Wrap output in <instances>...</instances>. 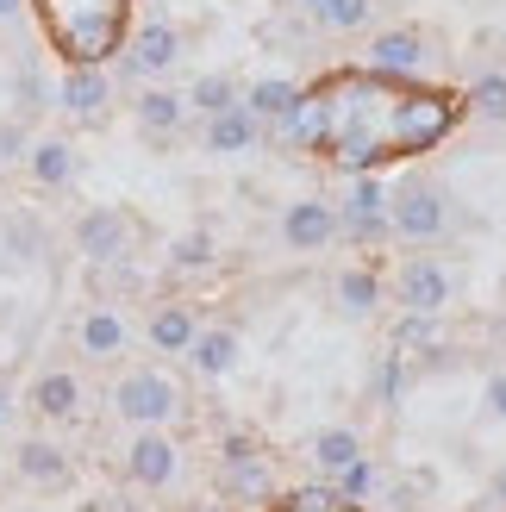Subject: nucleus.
I'll return each mask as SVG.
<instances>
[{
    "mask_svg": "<svg viewBox=\"0 0 506 512\" xmlns=\"http://www.w3.org/2000/svg\"><path fill=\"white\" fill-rule=\"evenodd\" d=\"M32 413L38 419H75L82 413V381H75L69 369H44L32 381Z\"/></svg>",
    "mask_w": 506,
    "mask_h": 512,
    "instance_id": "obj_17",
    "label": "nucleus"
},
{
    "mask_svg": "<svg viewBox=\"0 0 506 512\" xmlns=\"http://www.w3.org/2000/svg\"><path fill=\"white\" fill-rule=\"evenodd\" d=\"M107 100H113V75H107V63H69V69H63L57 107H63L69 119H100V113H107Z\"/></svg>",
    "mask_w": 506,
    "mask_h": 512,
    "instance_id": "obj_11",
    "label": "nucleus"
},
{
    "mask_svg": "<svg viewBox=\"0 0 506 512\" xmlns=\"http://www.w3.org/2000/svg\"><path fill=\"white\" fill-rule=\"evenodd\" d=\"M132 119L144 125L150 138H175L188 125V94H175V88H163V82H150V88H138V100H132Z\"/></svg>",
    "mask_w": 506,
    "mask_h": 512,
    "instance_id": "obj_14",
    "label": "nucleus"
},
{
    "mask_svg": "<svg viewBox=\"0 0 506 512\" xmlns=\"http://www.w3.org/2000/svg\"><path fill=\"white\" fill-rule=\"evenodd\" d=\"M175 469H182V450L163 431H138L132 450H125V481H138V488H169Z\"/></svg>",
    "mask_w": 506,
    "mask_h": 512,
    "instance_id": "obj_12",
    "label": "nucleus"
},
{
    "mask_svg": "<svg viewBox=\"0 0 506 512\" xmlns=\"http://www.w3.org/2000/svg\"><path fill=\"white\" fill-rule=\"evenodd\" d=\"M7 419H13V388L0 381V425H7Z\"/></svg>",
    "mask_w": 506,
    "mask_h": 512,
    "instance_id": "obj_36",
    "label": "nucleus"
},
{
    "mask_svg": "<svg viewBox=\"0 0 506 512\" xmlns=\"http://www.w3.org/2000/svg\"><path fill=\"white\" fill-rule=\"evenodd\" d=\"M75 338H82V356H94V363H113L132 331H125V319L113 313V306H88L82 325H75Z\"/></svg>",
    "mask_w": 506,
    "mask_h": 512,
    "instance_id": "obj_16",
    "label": "nucleus"
},
{
    "mask_svg": "<svg viewBox=\"0 0 506 512\" xmlns=\"http://www.w3.org/2000/svg\"><path fill=\"white\" fill-rule=\"evenodd\" d=\"M13 469H19V481H32V488H63V481H69V456L57 444H44V438H25L13 450Z\"/></svg>",
    "mask_w": 506,
    "mask_h": 512,
    "instance_id": "obj_19",
    "label": "nucleus"
},
{
    "mask_svg": "<svg viewBox=\"0 0 506 512\" xmlns=\"http://www.w3.org/2000/svg\"><path fill=\"white\" fill-rule=\"evenodd\" d=\"M375 481H382V469H375V463H369V456H357V463H350L344 475H332V488H338L344 500H363V494L375 488Z\"/></svg>",
    "mask_w": 506,
    "mask_h": 512,
    "instance_id": "obj_30",
    "label": "nucleus"
},
{
    "mask_svg": "<svg viewBox=\"0 0 506 512\" xmlns=\"http://www.w3.org/2000/svg\"><path fill=\"white\" fill-rule=\"evenodd\" d=\"M332 288H338V306H344L350 319H369L375 306H382V275H375L369 263L338 269V275H332Z\"/></svg>",
    "mask_w": 506,
    "mask_h": 512,
    "instance_id": "obj_21",
    "label": "nucleus"
},
{
    "mask_svg": "<svg viewBox=\"0 0 506 512\" xmlns=\"http://www.w3.org/2000/svg\"><path fill=\"white\" fill-rule=\"evenodd\" d=\"M357 456H363V438H357L350 425H332V431H319V438H313V463H319L325 475H344Z\"/></svg>",
    "mask_w": 506,
    "mask_h": 512,
    "instance_id": "obj_25",
    "label": "nucleus"
},
{
    "mask_svg": "<svg viewBox=\"0 0 506 512\" xmlns=\"http://www.w3.org/2000/svg\"><path fill=\"white\" fill-rule=\"evenodd\" d=\"M244 100V88L232 82L225 69H207V75H194V88H188V113H200V119H213V113H225V107H238Z\"/></svg>",
    "mask_w": 506,
    "mask_h": 512,
    "instance_id": "obj_23",
    "label": "nucleus"
},
{
    "mask_svg": "<svg viewBox=\"0 0 506 512\" xmlns=\"http://www.w3.org/2000/svg\"><path fill=\"white\" fill-rule=\"evenodd\" d=\"M44 100H50L44 75H38L32 63H19V75H13V107H19V113H44Z\"/></svg>",
    "mask_w": 506,
    "mask_h": 512,
    "instance_id": "obj_28",
    "label": "nucleus"
},
{
    "mask_svg": "<svg viewBox=\"0 0 506 512\" xmlns=\"http://www.w3.org/2000/svg\"><path fill=\"white\" fill-rule=\"evenodd\" d=\"M225 488H232V500H263L269 494V469H263V456L244 431L225 438Z\"/></svg>",
    "mask_w": 506,
    "mask_h": 512,
    "instance_id": "obj_15",
    "label": "nucleus"
},
{
    "mask_svg": "<svg viewBox=\"0 0 506 512\" xmlns=\"http://www.w3.org/2000/svg\"><path fill=\"white\" fill-rule=\"evenodd\" d=\"M25 169H32V182H44V188H63L69 175H75V150H69L63 138H38L32 150H25Z\"/></svg>",
    "mask_w": 506,
    "mask_h": 512,
    "instance_id": "obj_24",
    "label": "nucleus"
},
{
    "mask_svg": "<svg viewBox=\"0 0 506 512\" xmlns=\"http://www.w3.org/2000/svg\"><path fill=\"white\" fill-rule=\"evenodd\" d=\"M300 94H307V88L288 82V75H263V82H250V88H244V107L257 113L263 125H282V119L300 107Z\"/></svg>",
    "mask_w": 506,
    "mask_h": 512,
    "instance_id": "obj_20",
    "label": "nucleus"
},
{
    "mask_svg": "<svg viewBox=\"0 0 506 512\" xmlns=\"http://www.w3.org/2000/svg\"><path fill=\"white\" fill-rule=\"evenodd\" d=\"M194 512H225V506H194Z\"/></svg>",
    "mask_w": 506,
    "mask_h": 512,
    "instance_id": "obj_39",
    "label": "nucleus"
},
{
    "mask_svg": "<svg viewBox=\"0 0 506 512\" xmlns=\"http://www.w3.org/2000/svg\"><path fill=\"white\" fill-rule=\"evenodd\" d=\"M463 113L469 107L457 88L400 82V75H375V69H332L300 94V107L275 132L319 150L325 163L375 175V163L419 157L438 138H450Z\"/></svg>",
    "mask_w": 506,
    "mask_h": 512,
    "instance_id": "obj_1",
    "label": "nucleus"
},
{
    "mask_svg": "<svg viewBox=\"0 0 506 512\" xmlns=\"http://www.w3.org/2000/svg\"><path fill=\"white\" fill-rule=\"evenodd\" d=\"M294 7H300V13H319V7H325V0H294Z\"/></svg>",
    "mask_w": 506,
    "mask_h": 512,
    "instance_id": "obj_38",
    "label": "nucleus"
},
{
    "mask_svg": "<svg viewBox=\"0 0 506 512\" xmlns=\"http://www.w3.org/2000/svg\"><path fill=\"white\" fill-rule=\"evenodd\" d=\"M450 225V207H444V188L425 182V175H400V182L388 188V232L407 238V244H438Z\"/></svg>",
    "mask_w": 506,
    "mask_h": 512,
    "instance_id": "obj_3",
    "label": "nucleus"
},
{
    "mask_svg": "<svg viewBox=\"0 0 506 512\" xmlns=\"http://www.w3.org/2000/svg\"><path fill=\"white\" fill-rule=\"evenodd\" d=\"M25 7H32V0H0V32H13V25L25 19Z\"/></svg>",
    "mask_w": 506,
    "mask_h": 512,
    "instance_id": "obj_34",
    "label": "nucleus"
},
{
    "mask_svg": "<svg viewBox=\"0 0 506 512\" xmlns=\"http://www.w3.org/2000/svg\"><path fill=\"white\" fill-rule=\"evenodd\" d=\"M338 219H344V238L382 244L388 238V188H382V175H357V188H350V200L338 207Z\"/></svg>",
    "mask_w": 506,
    "mask_h": 512,
    "instance_id": "obj_10",
    "label": "nucleus"
},
{
    "mask_svg": "<svg viewBox=\"0 0 506 512\" xmlns=\"http://www.w3.org/2000/svg\"><path fill=\"white\" fill-rule=\"evenodd\" d=\"M394 300L407 306V313L438 319L444 306H450V269L438 263V256H407L400 275H394Z\"/></svg>",
    "mask_w": 506,
    "mask_h": 512,
    "instance_id": "obj_7",
    "label": "nucleus"
},
{
    "mask_svg": "<svg viewBox=\"0 0 506 512\" xmlns=\"http://www.w3.org/2000/svg\"><path fill=\"white\" fill-rule=\"evenodd\" d=\"M488 406H494V419H506V369L488 381Z\"/></svg>",
    "mask_w": 506,
    "mask_h": 512,
    "instance_id": "obj_35",
    "label": "nucleus"
},
{
    "mask_svg": "<svg viewBox=\"0 0 506 512\" xmlns=\"http://www.w3.org/2000/svg\"><path fill=\"white\" fill-rule=\"evenodd\" d=\"M469 100H475V113H488V119H506V75H482Z\"/></svg>",
    "mask_w": 506,
    "mask_h": 512,
    "instance_id": "obj_32",
    "label": "nucleus"
},
{
    "mask_svg": "<svg viewBox=\"0 0 506 512\" xmlns=\"http://www.w3.org/2000/svg\"><path fill=\"white\" fill-rule=\"evenodd\" d=\"M125 69L132 75H144V82H163V75L182 63V32L163 19V13H150L144 25H132V38H125Z\"/></svg>",
    "mask_w": 506,
    "mask_h": 512,
    "instance_id": "obj_5",
    "label": "nucleus"
},
{
    "mask_svg": "<svg viewBox=\"0 0 506 512\" xmlns=\"http://www.w3.org/2000/svg\"><path fill=\"white\" fill-rule=\"evenodd\" d=\"M113 406H119V419H132L144 431H163L175 413H182V388H175L163 369H132V375H119Z\"/></svg>",
    "mask_w": 506,
    "mask_h": 512,
    "instance_id": "obj_4",
    "label": "nucleus"
},
{
    "mask_svg": "<svg viewBox=\"0 0 506 512\" xmlns=\"http://www.w3.org/2000/svg\"><path fill=\"white\" fill-rule=\"evenodd\" d=\"M13 157H25V132L19 125H0V163H13Z\"/></svg>",
    "mask_w": 506,
    "mask_h": 512,
    "instance_id": "obj_33",
    "label": "nucleus"
},
{
    "mask_svg": "<svg viewBox=\"0 0 506 512\" xmlns=\"http://www.w3.org/2000/svg\"><path fill=\"white\" fill-rule=\"evenodd\" d=\"M369 19H375V0H325V7L313 13V25H319V32H338V38H350V32H369Z\"/></svg>",
    "mask_w": 506,
    "mask_h": 512,
    "instance_id": "obj_26",
    "label": "nucleus"
},
{
    "mask_svg": "<svg viewBox=\"0 0 506 512\" xmlns=\"http://www.w3.org/2000/svg\"><path fill=\"white\" fill-rule=\"evenodd\" d=\"M363 57H369L363 69H375V75H400V82H419V75H425V57H432V44H425L419 25H388V32H375V38H369Z\"/></svg>",
    "mask_w": 506,
    "mask_h": 512,
    "instance_id": "obj_6",
    "label": "nucleus"
},
{
    "mask_svg": "<svg viewBox=\"0 0 506 512\" xmlns=\"http://www.w3.org/2000/svg\"><path fill=\"white\" fill-rule=\"evenodd\" d=\"M75 250H82L88 263H119V256L132 250V219L119 207H88L75 219Z\"/></svg>",
    "mask_w": 506,
    "mask_h": 512,
    "instance_id": "obj_9",
    "label": "nucleus"
},
{
    "mask_svg": "<svg viewBox=\"0 0 506 512\" xmlns=\"http://www.w3.org/2000/svg\"><path fill=\"white\" fill-rule=\"evenodd\" d=\"M7 250L32 263V256L44 250V225H32V219H7Z\"/></svg>",
    "mask_w": 506,
    "mask_h": 512,
    "instance_id": "obj_31",
    "label": "nucleus"
},
{
    "mask_svg": "<svg viewBox=\"0 0 506 512\" xmlns=\"http://www.w3.org/2000/svg\"><path fill=\"white\" fill-rule=\"evenodd\" d=\"M200 138H207L213 157H244V150L263 138V119L238 100V107H225V113H213V119H200Z\"/></svg>",
    "mask_w": 506,
    "mask_h": 512,
    "instance_id": "obj_13",
    "label": "nucleus"
},
{
    "mask_svg": "<svg viewBox=\"0 0 506 512\" xmlns=\"http://www.w3.org/2000/svg\"><path fill=\"white\" fill-rule=\"evenodd\" d=\"M32 13L69 63H107L132 38V0H32Z\"/></svg>",
    "mask_w": 506,
    "mask_h": 512,
    "instance_id": "obj_2",
    "label": "nucleus"
},
{
    "mask_svg": "<svg viewBox=\"0 0 506 512\" xmlns=\"http://www.w3.org/2000/svg\"><path fill=\"white\" fill-rule=\"evenodd\" d=\"M275 512H363L357 500H344L338 488H300L288 500H275Z\"/></svg>",
    "mask_w": 506,
    "mask_h": 512,
    "instance_id": "obj_27",
    "label": "nucleus"
},
{
    "mask_svg": "<svg viewBox=\"0 0 506 512\" xmlns=\"http://www.w3.org/2000/svg\"><path fill=\"white\" fill-rule=\"evenodd\" d=\"M169 263H175V269H207V263H213V232L175 238V244H169Z\"/></svg>",
    "mask_w": 506,
    "mask_h": 512,
    "instance_id": "obj_29",
    "label": "nucleus"
},
{
    "mask_svg": "<svg viewBox=\"0 0 506 512\" xmlns=\"http://www.w3.org/2000/svg\"><path fill=\"white\" fill-rule=\"evenodd\" d=\"M188 363L200 369V375H232L238 369V331H200V338L188 344Z\"/></svg>",
    "mask_w": 506,
    "mask_h": 512,
    "instance_id": "obj_22",
    "label": "nucleus"
},
{
    "mask_svg": "<svg viewBox=\"0 0 506 512\" xmlns=\"http://www.w3.org/2000/svg\"><path fill=\"white\" fill-rule=\"evenodd\" d=\"M150 344H157L163 356H188V344L200 338V319H194V306H182V300H169V306H157L150 313Z\"/></svg>",
    "mask_w": 506,
    "mask_h": 512,
    "instance_id": "obj_18",
    "label": "nucleus"
},
{
    "mask_svg": "<svg viewBox=\"0 0 506 512\" xmlns=\"http://www.w3.org/2000/svg\"><path fill=\"white\" fill-rule=\"evenodd\" d=\"M494 500H506V469H500V475H494Z\"/></svg>",
    "mask_w": 506,
    "mask_h": 512,
    "instance_id": "obj_37",
    "label": "nucleus"
},
{
    "mask_svg": "<svg viewBox=\"0 0 506 512\" xmlns=\"http://www.w3.org/2000/svg\"><path fill=\"white\" fill-rule=\"evenodd\" d=\"M332 238H344V219L332 200H294V207H282V244L300 250V256H313L325 250Z\"/></svg>",
    "mask_w": 506,
    "mask_h": 512,
    "instance_id": "obj_8",
    "label": "nucleus"
}]
</instances>
